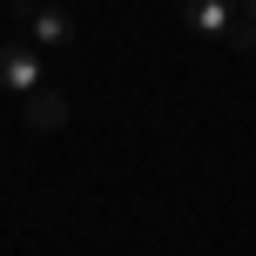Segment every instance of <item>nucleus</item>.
<instances>
[{
	"instance_id": "f257e3e1",
	"label": "nucleus",
	"mask_w": 256,
	"mask_h": 256,
	"mask_svg": "<svg viewBox=\"0 0 256 256\" xmlns=\"http://www.w3.org/2000/svg\"><path fill=\"white\" fill-rule=\"evenodd\" d=\"M0 88H14V94L40 88V54L27 48V40H7V48H0Z\"/></svg>"
},
{
	"instance_id": "f03ea898",
	"label": "nucleus",
	"mask_w": 256,
	"mask_h": 256,
	"mask_svg": "<svg viewBox=\"0 0 256 256\" xmlns=\"http://www.w3.org/2000/svg\"><path fill=\"white\" fill-rule=\"evenodd\" d=\"M27 40H40V48H68V40H74V14L54 7V0L27 7Z\"/></svg>"
},
{
	"instance_id": "7ed1b4c3",
	"label": "nucleus",
	"mask_w": 256,
	"mask_h": 256,
	"mask_svg": "<svg viewBox=\"0 0 256 256\" xmlns=\"http://www.w3.org/2000/svg\"><path fill=\"white\" fill-rule=\"evenodd\" d=\"M182 20H189L196 34H216V40H230V27L243 20V14H236L230 0H182Z\"/></svg>"
},
{
	"instance_id": "20e7f679",
	"label": "nucleus",
	"mask_w": 256,
	"mask_h": 256,
	"mask_svg": "<svg viewBox=\"0 0 256 256\" xmlns=\"http://www.w3.org/2000/svg\"><path fill=\"white\" fill-rule=\"evenodd\" d=\"M61 122H68V102L54 88H34V94H27V128H61Z\"/></svg>"
},
{
	"instance_id": "39448f33",
	"label": "nucleus",
	"mask_w": 256,
	"mask_h": 256,
	"mask_svg": "<svg viewBox=\"0 0 256 256\" xmlns=\"http://www.w3.org/2000/svg\"><path fill=\"white\" fill-rule=\"evenodd\" d=\"M243 14H250V20H256V0H243Z\"/></svg>"
},
{
	"instance_id": "423d86ee",
	"label": "nucleus",
	"mask_w": 256,
	"mask_h": 256,
	"mask_svg": "<svg viewBox=\"0 0 256 256\" xmlns=\"http://www.w3.org/2000/svg\"><path fill=\"white\" fill-rule=\"evenodd\" d=\"M20 7H40V0H20Z\"/></svg>"
}]
</instances>
